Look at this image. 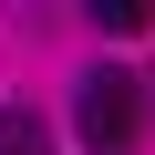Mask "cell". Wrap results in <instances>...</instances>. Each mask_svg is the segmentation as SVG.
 Wrapping results in <instances>:
<instances>
[{
	"label": "cell",
	"mask_w": 155,
	"mask_h": 155,
	"mask_svg": "<svg viewBox=\"0 0 155 155\" xmlns=\"http://www.w3.org/2000/svg\"><path fill=\"white\" fill-rule=\"evenodd\" d=\"M134 124H145V83H134L124 62H93L83 83H72V134H83L93 155H124Z\"/></svg>",
	"instance_id": "obj_1"
},
{
	"label": "cell",
	"mask_w": 155,
	"mask_h": 155,
	"mask_svg": "<svg viewBox=\"0 0 155 155\" xmlns=\"http://www.w3.org/2000/svg\"><path fill=\"white\" fill-rule=\"evenodd\" d=\"M0 155H52V134H41L31 104H0Z\"/></svg>",
	"instance_id": "obj_2"
},
{
	"label": "cell",
	"mask_w": 155,
	"mask_h": 155,
	"mask_svg": "<svg viewBox=\"0 0 155 155\" xmlns=\"http://www.w3.org/2000/svg\"><path fill=\"white\" fill-rule=\"evenodd\" d=\"M83 11H93V31H145L155 0H83Z\"/></svg>",
	"instance_id": "obj_3"
}]
</instances>
